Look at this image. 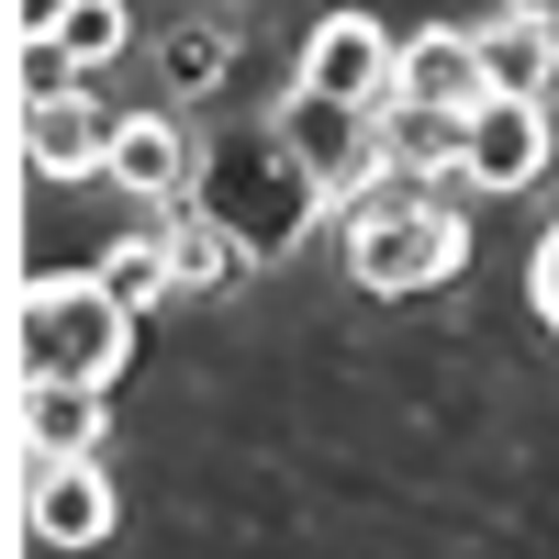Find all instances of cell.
<instances>
[{
  "label": "cell",
  "instance_id": "obj_1",
  "mask_svg": "<svg viewBox=\"0 0 559 559\" xmlns=\"http://www.w3.org/2000/svg\"><path fill=\"white\" fill-rule=\"evenodd\" d=\"M324 202H336V191H324V168L292 146V134H280V112L213 134V146H202V179H191V213H202L247 269L292 258L313 224H324Z\"/></svg>",
  "mask_w": 559,
  "mask_h": 559
},
{
  "label": "cell",
  "instance_id": "obj_2",
  "mask_svg": "<svg viewBox=\"0 0 559 559\" xmlns=\"http://www.w3.org/2000/svg\"><path fill=\"white\" fill-rule=\"evenodd\" d=\"M347 280L381 302H414V292H448L459 269H471V224H459L437 191H347Z\"/></svg>",
  "mask_w": 559,
  "mask_h": 559
},
{
  "label": "cell",
  "instance_id": "obj_3",
  "mask_svg": "<svg viewBox=\"0 0 559 559\" xmlns=\"http://www.w3.org/2000/svg\"><path fill=\"white\" fill-rule=\"evenodd\" d=\"M134 347V313L112 302V280L102 269H45L12 292V358L34 369V381H90V392H112V369Z\"/></svg>",
  "mask_w": 559,
  "mask_h": 559
},
{
  "label": "cell",
  "instance_id": "obj_4",
  "mask_svg": "<svg viewBox=\"0 0 559 559\" xmlns=\"http://www.w3.org/2000/svg\"><path fill=\"white\" fill-rule=\"evenodd\" d=\"M459 179L471 191H537L548 179V102H526V90L471 102L459 112Z\"/></svg>",
  "mask_w": 559,
  "mask_h": 559
},
{
  "label": "cell",
  "instance_id": "obj_5",
  "mask_svg": "<svg viewBox=\"0 0 559 559\" xmlns=\"http://www.w3.org/2000/svg\"><path fill=\"white\" fill-rule=\"evenodd\" d=\"M292 90H324V102L381 112L392 90H403V34H381L369 12H324L313 45H302V79H292Z\"/></svg>",
  "mask_w": 559,
  "mask_h": 559
},
{
  "label": "cell",
  "instance_id": "obj_6",
  "mask_svg": "<svg viewBox=\"0 0 559 559\" xmlns=\"http://www.w3.org/2000/svg\"><path fill=\"white\" fill-rule=\"evenodd\" d=\"M280 134H292V146L324 168V191H369V179H381V112H358V102H324V90H292V102H280Z\"/></svg>",
  "mask_w": 559,
  "mask_h": 559
},
{
  "label": "cell",
  "instance_id": "obj_7",
  "mask_svg": "<svg viewBox=\"0 0 559 559\" xmlns=\"http://www.w3.org/2000/svg\"><path fill=\"white\" fill-rule=\"evenodd\" d=\"M112 157V112L90 102V90H23V168L34 179H102Z\"/></svg>",
  "mask_w": 559,
  "mask_h": 559
},
{
  "label": "cell",
  "instance_id": "obj_8",
  "mask_svg": "<svg viewBox=\"0 0 559 559\" xmlns=\"http://www.w3.org/2000/svg\"><path fill=\"white\" fill-rule=\"evenodd\" d=\"M392 102H426V112H471V102H492L481 34H471V23H426V34H403V90H392Z\"/></svg>",
  "mask_w": 559,
  "mask_h": 559
},
{
  "label": "cell",
  "instance_id": "obj_9",
  "mask_svg": "<svg viewBox=\"0 0 559 559\" xmlns=\"http://www.w3.org/2000/svg\"><path fill=\"white\" fill-rule=\"evenodd\" d=\"M23 515H34L45 548H102V537H112V481H102V459H34Z\"/></svg>",
  "mask_w": 559,
  "mask_h": 559
},
{
  "label": "cell",
  "instance_id": "obj_10",
  "mask_svg": "<svg viewBox=\"0 0 559 559\" xmlns=\"http://www.w3.org/2000/svg\"><path fill=\"white\" fill-rule=\"evenodd\" d=\"M102 179H112V191H134V202H179V191L202 179V157H191V134H179L168 112H123Z\"/></svg>",
  "mask_w": 559,
  "mask_h": 559
},
{
  "label": "cell",
  "instance_id": "obj_11",
  "mask_svg": "<svg viewBox=\"0 0 559 559\" xmlns=\"http://www.w3.org/2000/svg\"><path fill=\"white\" fill-rule=\"evenodd\" d=\"M102 280H112V302L123 313H157L168 292H191V224H134V236H112L102 247Z\"/></svg>",
  "mask_w": 559,
  "mask_h": 559
},
{
  "label": "cell",
  "instance_id": "obj_12",
  "mask_svg": "<svg viewBox=\"0 0 559 559\" xmlns=\"http://www.w3.org/2000/svg\"><path fill=\"white\" fill-rule=\"evenodd\" d=\"M12 437L34 448V459H90L102 448V392L90 381H12Z\"/></svg>",
  "mask_w": 559,
  "mask_h": 559
},
{
  "label": "cell",
  "instance_id": "obj_13",
  "mask_svg": "<svg viewBox=\"0 0 559 559\" xmlns=\"http://www.w3.org/2000/svg\"><path fill=\"white\" fill-rule=\"evenodd\" d=\"M471 34H481L492 90H526V102H548V90H559V12H537V0H503V12L471 23Z\"/></svg>",
  "mask_w": 559,
  "mask_h": 559
},
{
  "label": "cell",
  "instance_id": "obj_14",
  "mask_svg": "<svg viewBox=\"0 0 559 559\" xmlns=\"http://www.w3.org/2000/svg\"><path fill=\"white\" fill-rule=\"evenodd\" d=\"M381 179H459V112H426V102H381Z\"/></svg>",
  "mask_w": 559,
  "mask_h": 559
},
{
  "label": "cell",
  "instance_id": "obj_15",
  "mask_svg": "<svg viewBox=\"0 0 559 559\" xmlns=\"http://www.w3.org/2000/svg\"><path fill=\"white\" fill-rule=\"evenodd\" d=\"M23 34H45L68 68H112L134 45V12L123 0H45V12H23Z\"/></svg>",
  "mask_w": 559,
  "mask_h": 559
},
{
  "label": "cell",
  "instance_id": "obj_16",
  "mask_svg": "<svg viewBox=\"0 0 559 559\" xmlns=\"http://www.w3.org/2000/svg\"><path fill=\"white\" fill-rule=\"evenodd\" d=\"M224 68H236V34H224V23H179V34L157 45V79H168V90H213Z\"/></svg>",
  "mask_w": 559,
  "mask_h": 559
},
{
  "label": "cell",
  "instance_id": "obj_17",
  "mask_svg": "<svg viewBox=\"0 0 559 559\" xmlns=\"http://www.w3.org/2000/svg\"><path fill=\"white\" fill-rule=\"evenodd\" d=\"M526 292H537V324L559 336V224L537 236V258H526Z\"/></svg>",
  "mask_w": 559,
  "mask_h": 559
}]
</instances>
